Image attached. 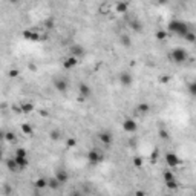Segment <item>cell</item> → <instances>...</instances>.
Here are the masks:
<instances>
[{
  "label": "cell",
  "instance_id": "1",
  "mask_svg": "<svg viewBox=\"0 0 196 196\" xmlns=\"http://www.w3.org/2000/svg\"><path fill=\"white\" fill-rule=\"evenodd\" d=\"M168 31L173 32V34H178V35H182V37H184L190 29H188L187 23L181 22V20H172V22L168 23Z\"/></svg>",
  "mask_w": 196,
  "mask_h": 196
},
{
  "label": "cell",
  "instance_id": "2",
  "mask_svg": "<svg viewBox=\"0 0 196 196\" xmlns=\"http://www.w3.org/2000/svg\"><path fill=\"white\" fill-rule=\"evenodd\" d=\"M170 58L173 60L175 63H184L187 62V58H188V54L184 48H175L172 52H170Z\"/></svg>",
  "mask_w": 196,
  "mask_h": 196
},
{
  "label": "cell",
  "instance_id": "3",
  "mask_svg": "<svg viewBox=\"0 0 196 196\" xmlns=\"http://www.w3.org/2000/svg\"><path fill=\"white\" fill-rule=\"evenodd\" d=\"M78 91H80V101H84L87 98H91V95H92V89L87 83H80Z\"/></svg>",
  "mask_w": 196,
  "mask_h": 196
},
{
  "label": "cell",
  "instance_id": "4",
  "mask_svg": "<svg viewBox=\"0 0 196 196\" xmlns=\"http://www.w3.org/2000/svg\"><path fill=\"white\" fill-rule=\"evenodd\" d=\"M87 161H89L91 164H98V163H101L103 161V155H101L98 150H95V149H92V150H89L87 152Z\"/></svg>",
  "mask_w": 196,
  "mask_h": 196
},
{
  "label": "cell",
  "instance_id": "5",
  "mask_svg": "<svg viewBox=\"0 0 196 196\" xmlns=\"http://www.w3.org/2000/svg\"><path fill=\"white\" fill-rule=\"evenodd\" d=\"M137 129H138V124L135 123V120L127 118V120L123 121V130H124V132H127V133H135V132H137Z\"/></svg>",
  "mask_w": 196,
  "mask_h": 196
},
{
  "label": "cell",
  "instance_id": "6",
  "mask_svg": "<svg viewBox=\"0 0 196 196\" xmlns=\"http://www.w3.org/2000/svg\"><path fill=\"white\" fill-rule=\"evenodd\" d=\"M69 52H71V57H75L78 60L80 57L84 55V48L81 45H72L69 48Z\"/></svg>",
  "mask_w": 196,
  "mask_h": 196
},
{
  "label": "cell",
  "instance_id": "7",
  "mask_svg": "<svg viewBox=\"0 0 196 196\" xmlns=\"http://www.w3.org/2000/svg\"><path fill=\"white\" fill-rule=\"evenodd\" d=\"M98 139H100L104 146H109V144H112L113 137H112V133H110V132L103 130V132H100V133H98Z\"/></svg>",
  "mask_w": 196,
  "mask_h": 196
},
{
  "label": "cell",
  "instance_id": "8",
  "mask_svg": "<svg viewBox=\"0 0 196 196\" xmlns=\"http://www.w3.org/2000/svg\"><path fill=\"white\" fill-rule=\"evenodd\" d=\"M132 81H133V77L130 75L129 72H121V74H120V83L123 84V86L129 87V86L132 84Z\"/></svg>",
  "mask_w": 196,
  "mask_h": 196
},
{
  "label": "cell",
  "instance_id": "9",
  "mask_svg": "<svg viewBox=\"0 0 196 196\" xmlns=\"http://www.w3.org/2000/svg\"><path fill=\"white\" fill-rule=\"evenodd\" d=\"M54 87L58 91V92H66L67 91V81L64 78H57L54 81Z\"/></svg>",
  "mask_w": 196,
  "mask_h": 196
},
{
  "label": "cell",
  "instance_id": "10",
  "mask_svg": "<svg viewBox=\"0 0 196 196\" xmlns=\"http://www.w3.org/2000/svg\"><path fill=\"white\" fill-rule=\"evenodd\" d=\"M166 161H167V164L170 166V167H176V166L181 164L179 158H178L175 153H167V155H166Z\"/></svg>",
  "mask_w": 196,
  "mask_h": 196
},
{
  "label": "cell",
  "instance_id": "11",
  "mask_svg": "<svg viewBox=\"0 0 196 196\" xmlns=\"http://www.w3.org/2000/svg\"><path fill=\"white\" fill-rule=\"evenodd\" d=\"M55 178H57V181L60 182V184H66L67 179H69V175H67V172H64V170H57L55 172Z\"/></svg>",
  "mask_w": 196,
  "mask_h": 196
},
{
  "label": "cell",
  "instance_id": "12",
  "mask_svg": "<svg viewBox=\"0 0 196 196\" xmlns=\"http://www.w3.org/2000/svg\"><path fill=\"white\" fill-rule=\"evenodd\" d=\"M77 63H78V60H77L75 57H67V58L64 60L63 66H64V69H72V67L77 66Z\"/></svg>",
  "mask_w": 196,
  "mask_h": 196
},
{
  "label": "cell",
  "instance_id": "13",
  "mask_svg": "<svg viewBox=\"0 0 196 196\" xmlns=\"http://www.w3.org/2000/svg\"><path fill=\"white\" fill-rule=\"evenodd\" d=\"M46 181H48V187H49V188H52V190H57V188H58L60 185H62V184H60V182L57 181V178H55V176H52V178L46 179Z\"/></svg>",
  "mask_w": 196,
  "mask_h": 196
},
{
  "label": "cell",
  "instance_id": "14",
  "mask_svg": "<svg viewBox=\"0 0 196 196\" xmlns=\"http://www.w3.org/2000/svg\"><path fill=\"white\" fill-rule=\"evenodd\" d=\"M130 28H132L135 32H141V31H143V25H141L139 20L135 18V20H132V22H130Z\"/></svg>",
  "mask_w": 196,
  "mask_h": 196
},
{
  "label": "cell",
  "instance_id": "15",
  "mask_svg": "<svg viewBox=\"0 0 196 196\" xmlns=\"http://www.w3.org/2000/svg\"><path fill=\"white\" fill-rule=\"evenodd\" d=\"M14 161L16 164L18 166V168H23L28 166V158H22V156H14Z\"/></svg>",
  "mask_w": 196,
  "mask_h": 196
},
{
  "label": "cell",
  "instance_id": "16",
  "mask_svg": "<svg viewBox=\"0 0 196 196\" xmlns=\"http://www.w3.org/2000/svg\"><path fill=\"white\" fill-rule=\"evenodd\" d=\"M6 167H8L11 172H17V170H18V166L16 164L14 158H9V159H6Z\"/></svg>",
  "mask_w": 196,
  "mask_h": 196
},
{
  "label": "cell",
  "instance_id": "17",
  "mask_svg": "<svg viewBox=\"0 0 196 196\" xmlns=\"http://www.w3.org/2000/svg\"><path fill=\"white\" fill-rule=\"evenodd\" d=\"M34 109H35V106H34L32 103H23L22 104V112L23 113H31Z\"/></svg>",
  "mask_w": 196,
  "mask_h": 196
},
{
  "label": "cell",
  "instance_id": "18",
  "mask_svg": "<svg viewBox=\"0 0 196 196\" xmlns=\"http://www.w3.org/2000/svg\"><path fill=\"white\" fill-rule=\"evenodd\" d=\"M137 110H138L139 113H143V115H144V113H147L149 110H150V106H149L147 103H141V104L137 106Z\"/></svg>",
  "mask_w": 196,
  "mask_h": 196
},
{
  "label": "cell",
  "instance_id": "19",
  "mask_svg": "<svg viewBox=\"0 0 196 196\" xmlns=\"http://www.w3.org/2000/svg\"><path fill=\"white\" fill-rule=\"evenodd\" d=\"M120 42H121V45H123V46H126V48H129V46L132 45V42H130V37H129V35H121Z\"/></svg>",
  "mask_w": 196,
  "mask_h": 196
},
{
  "label": "cell",
  "instance_id": "20",
  "mask_svg": "<svg viewBox=\"0 0 196 196\" xmlns=\"http://www.w3.org/2000/svg\"><path fill=\"white\" fill-rule=\"evenodd\" d=\"M22 132L25 133V135H32V127H31V124H28V123H25V124H22Z\"/></svg>",
  "mask_w": 196,
  "mask_h": 196
},
{
  "label": "cell",
  "instance_id": "21",
  "mask_svg": "<svg viewBox=\"0 0 196 196\" xmlns=\"http://www.w3.org/2000/svg\"><path fill=\"white\" fill-rule=\"evenodd\" d=\"M35 187H37V188H45V187H48V181L43 179V178H40V179L35 181Z\"/></svg>",
  "mask_w": 196,
  "mask_h": 196
},
{
  "label": "cell",
  "instance_id": "22",
  "mask_svg": "<svg viewBox=\"0 0 196 196\" xmlns=\"http://www.w3.org/2000/svg\"><path fill=\"white\" fill-rule=\"evenodd\" d=\"M184 38L187 40V42H190V43H193L195 40H196V35H195V32H192V31H188L185 35H184Z\"/></svg>",
  "mask_w": 196,
  "mask_h": 196
},
{
  "label": "cell",
  "instance_id": "23",
  "mask_svg": "<svg viewBox=\"0 0 196 196\" xmlns=\"http://www.w3.org/2000/svg\"><path fill=\"white\" fill-rule=\"evenodd\" d=\"M5 139L8 141V143H14V141H16V135L12 132H6L5 133Z\"/></svg>",
  "mask_w": 196,
  "mask_h": 196
},
{
  "label": "cell",
  "instance_id": "24",
  "mask_svg": "<svg viewBox=\"0 0 196 196\" xmlns=\"http://www.w3.org/2000/svg\"><path fill=\"white\" fill-rule=\"evenodd\" d=\"M127 3H117V11L118 12H126L127 11Z\"/></svg>",
  "mask_w": 196,
  "mask_h": 196
},
{
  "label": "cell",
  "instance_id": "25",
  "mask_svg": "<svg viewBox=\"0 0 196 196\" xmlns=\"http://www.w3.org/2000/svg\"><path fill=\"white\" fill-rule=\"evenodd\" d=\"M16 156L26 158V156H28V153H26V150H25V149H22V147H20V149H17V150H16Z\"/></svg>",
  "mask_w": 196,
  "mask_h": 196
},
{
  "label": "cell",
  "instance_id": "26",
  "mask_svg": "<svg viewBox=\"0 0 196 196\" xmlns=\"http://www.w3.org/2000/svg\"><path fill=\"white\" fill-rule=\"evenodd\" d=\"M3 193H5L6 196H9V195L12 193V187H11L9 184H3Z\"/></svg>",
  "mask_w": 196,
  "mask_h": 196
},
{
  "label": "cell",
  "instance_id": "27",
  "mask_svg": "<svg viewBox=\"0 0 196 196\" xmlns=\"http://www.w3.org/2000/svg\"><path fill=\"white\" fill-rule=\"evenodd\" d=\"M156 38L158 40H166L167 38V32L166 31H158L156 32Z\"/></svg>",
  "mask_w": 196,
  "mask_h": 196
},
{
  "label": "cell",
  "instance_id": "28",
  "mask_svg": "<svg viewBox=\"0 0 196 196\" xmlns=\"http://www.w3.org/2000/svg\"><path fill=\"white\" fill-rule=\"evenodd\" d=\"M164 179H166V182H168V181H173V179H175L173 173H172V172H164Z\"/></svg>",
  "mask_w": 196,
  "mask_h": 196
},
{
  "label": "cell",
  "instance_id": "29",
  "mask_svg": "<svg viewBox=\"0 0 196 196\" xmlns=\"http://www.w3.org/2000/svg\"><path fill=\"white\" fill-rule=\"evenodd\" d=\"M166 185L168 187V188H173V190H175V188H176L178 187V184H176V181H168V182H166Z\"/></svg>",
  "mask_w": 196,
  "mask_h": 196
},
{
  "label": "cell",
  "instance_id": "30",
  "mask_svg": "<svg viewBox=\"0 0 196 196\" xmlns=\"http://www.w3.org/2000/svg\"><path fill=\"white\" fill-rule=\"evenodd\" d=\"M18 74H20V72H18L17 69H11V71H9V77H11V78H16V77H18Z\"/></svg>",
  "mask_w": 196,
  "mask_h": 196
},
{
  "label": "cell",
  "instance_id": "31",
  "mask_svg": "<svg viewBox=\"0 0 196 196\" xmlns=\"http://www.w3.org/2000/svg\"><path fill=\"white\" fill-rule=\"evenodd\" d=\"M32 34L34 32H31V31H23V37L28 38V40H32Z\"/></svg>",
  "mask_w": 196,
  "mask_h": 196
},
{
  "label": "cell",
  "instance_id": "32",
  "mask_svg": "<svg viewBox=\"0 0 196 196\" xmlns=\"http://www.w3.org/2000/svg\"><path fill=\"white\" fill-rule=\"evenodd\" d=\"M133 166L141 167V166H143V159H141V158H135V159H133Z\"/></svg>",
  "mask_w": 196,
  "mask_h": 196
},
{
  "label": "cell",
  "instance_id": "33",
  "mask_svg": "<svg viewBox=\"0 0 196 196\" xmlns=\"http://www.w3.org/2000/svg\"><path fill=\"white\" fill-rule=\"evenodd\" d=\"M75 144H77V141L74 139V138H69V139H67V147H74Z\"/></svg>",
  "mask_w": 196,
  "mask_h": 196
},
{
  "label": "cell",
  "instance_id": "34",
  "mask_svg": "<svg viewBox=\"0 0 196 196\" xmlns=\"http://www.w3.org/2000/svg\"><path fill=\"white\" fill-rule=\"evenodd\" d=\"M51 138H52V139H57V138H58V132L54 130V132L51 133Z\"/></svg>",
  "mask_w": 196,
  "mask_h": 196
},
{
  "label": "cell",
  "instance_id": "35",
  "mask_svg": "<svg viewBox=\"0 0 196 196\" xmlns=\"http://www.w3.org/2000/svg\"><path fill=\"white\" fill-rule=\"evenodd\" d=\"M135 196H146V193L143 190H137V192H135Z\"/></svg>",
  "mask_w": 196,
  "mask_h": 196
},
{
  "label": "cell",
  "instance_id": "36",
  "mask_svg": "<svg viewBox=\"0 0 196 196\" xmlns=\"http://www.w3.org/2000/svg\"><path fill=\"white\" fill-rule=\"evenodd\" d=\"M188 87H190V92L195 93V83H190V84H188Z\"/></svg>",
  "mask_w": 196,
  "mask_h": 196
},
{
  "label": "cell",
  "instance_id": "37",
  "mask_svg": "<svg viewBox=\"0 0 196 196\" xmlns=\"http://www.w3.org/2000/svg\"><path fill=\"white\" fill-rule=\"evenodd\" d=\"M159 135H161L163 138H167V132H166V130H159Z\"/></svg>",
  "mask_w": 196,
  "mask_h": 196
},
{
  "label": "cell",
  "instance_id": "38",
  "mask_svg": "<svg viewBox=\"0 0 196 196\" xmlns=\"http://www.w3.org/2000/svg\"><path fill=\"white\" fill-rule=\"evenodd\" d=\"M3 138H5V132L0 130V139H3Z\"/></svg>",
  "mask_w": 196,
  "mask_h": 196
},
{
  "label": "cell",
  "instance_id": "39",
  "mask_svg": "<svg viewBox=\"0 0 196 196\" xmlns=\"http://www.w3.org/2000/svg\"><path fill=\"white\" fill-rule=\"evenodd\" d=\"M2 159H3V150L0 149V161H2Z\"/></svg>",
  "mask_w": 196,
  "mask_h": 196
},
{
  "label": "cell",
  "instance_id": "40",
  "mask_svg": "<svg viewBox=\"0 0 196 196\" xmlns=\"http://www.w3.org/2000/svg\"><path fill=\"white\" fill-rule=\"evenodd\" d=\"M71 196H81V195H80V193H78V192H74V193H72V195H71Z\"/></svg>",
  "mask_w": 196,
  "mask_h": 196
},
{
  "label": "cell",
  "instance_id": "41",
  "mask_svg": "<svg viewBox=\"0 0 196 196\" xmlns=\"http://www.w3.org/2000/svg\"><path fill=\"white\" fill-rule=\"evenodd\" d=\"M166 196H172V195H166Z\"/></svg>",
  "mask_w": 196,
  "mask_h": 196
}]
</instances>
